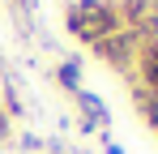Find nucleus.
<instances>
[{"mask_svg": "<svg viewBox=\"0 0 158 154\" xmlns=\"http://www.w3.org/2000/svg\"><path fill=\"white\" fill-rule=\"evenodd\" d=\"M64 26H69L73 39L94 47V43H103L107 34L124 30V17H120V9L111 0H73L69 13H64Z\"/></svg>", "mask_w": 158, "mask_h": 154, "instance_id": "f257e3e1", "label": "nucleus"}, {"mask_svg": "<svg viewBox=\"0 0 158 154\" xmlns=\"http://www.w3.org/2000/svg\"><path fill=\"white\" fill-rule=\"evenodd\" d=\"M94 51L103 56L107 64H115V69H128L132 56H141V30H115V34H107L103 43H94Z\"/></svg>", "mask_w": 158, "mask_h": 154, "instance_id": "f03ea898", "label": "nucleus"}, {"mask_svg": "<svg viewBox=\"0 0 158 154\" xmlns=\"http://www.w3.org/2000/svg\"><path fill=\"white\" fill-rule=\"evenodd\" d=\"M137 73H141V90L158 99V39H150L141 56H137Z\"/></svg>", "mask_w": 158, "mask_h": 154, "instance_id": "7ed1b4c3", "label": "nucleus"}, {"mask_svg": "<svg viewBox=\"0 0 158 154\" xmlns=\"http://www.w3.org/2000/svg\"><path fill=\"white\" fill-rule=\"evenodd\" d=\"M73 99L81 103V128H85V133H90L94 124H107V120H111V116H107V103L98 99L94 90H85V86H81L77 94H73Z\"/></svg>", "mask_w": 158, "mask_h": 154, "instance_id": "20e7f679", "label": "nucleus"}, {"mask_svg": "<svg viewBox=\"0 0 158 154\" xmlns=\"http://www.w3.org/2000/svg\"><path fill=\"white\" fill-rule=\"evenodd\" d=\"M56 81H60L69 94H77V90H81V60H60V69H56Z\"/></svg>", "mask_w": 158, "mask_h": 154, "instance_id": "39448f33", "label": "nucleus"}, {"mask_svg": "<svg viewBox=\"0 0 158 154\" xmlns=\"http://www.w3.org/2000/svg\"><path fill=\"white\" fill-rule=\"evenodd\" d=\"M103 150H107V154H124V146H120V141H111V137L103 133Z\"/></svg>", "mask_w": 158, "mask_h": 154, "instance_id": "423d86ee", "label": "nucleus"}, {"mask_svg": "<svg viewBox=\"0 0 158 154\" xmlns=\"http://www.w3.org/2000/svg\"><path fill=\"white\" fill-rule=\"evenodd\" d=\"M0 133H4V137H9V120H4V111H0Z\"/></svg>", "mask_w": 158, "mask_h": 154, "instance_id": "0eeeda50", "label": "nucleus"}]
</instances>
